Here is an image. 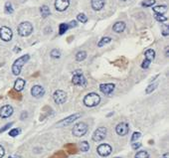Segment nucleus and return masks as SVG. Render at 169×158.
Segmentation results:
<instances>
[{
	"mask_svg": "<svg viewBox=\"0 0 169 158\" xmlns=\"http://www.w3.org/2000/svg\"><path fill=\"white\" fill-rule=\"evenodd\" d=\"M29 59H30V56L26 54V55L21 56L20 58H18L17 60L14 62L13 65H12V73H13V75L19 76V74L21 73L22 67L29 61Z\"/></svg>",
	"mask_w": 169,
	"mask_h": 158,
	"instance_id": "obj_1",
	"label": "nucleus"
},
{
	"mask_svg": "<svg viewBox=\"0 0 169 158\" xmlns=\"http://www.w3.org/2000/svg\"><path fill=\"white\" fill-rule=\"evenodd\" d=\"M17 32L22 37H27L32 34L33 32V25L28 21L20 23L17 27Z\"/></svg>",
	"mask_w": 169,
	"mask_h": 158,
	"instance_id": "obj_2",
	"label": "nucleus"
},
{
	"mask_svg": "<svg viewBox=\"0 0 169 158\" xmlns=\"http://www.w3.org/2000/svg\"><path fill=\"white\" fill-rule=\"evenodd\" d=\"M99 101H101V98H99V95L98 94H96V92H90V94L87 95L84 98V105H87V107H96V105L99 104Z\"/></svg>",
	"mask_w": 169,
	"mask_h": 158,
	"instance_id": "obj_3",
	"label": "nucleus"
},
{
	"mask_svg": "<svg viewBox=\"0 0 169 158\" xmlns=\"http://www.w3.org/2000/svg\"><path fill=\"white\" fill-rule=\"evenodd\" d=\"M87 131V124L84 122H79L73 127V134L77 137H82Z\"/></svg>",
	"mask_w": 169,
	"mask_h": 158,
	"instance_id": "obj_4",
	"label": "nucleus"
},
{
	"mask_svg": "<svg viewBox=\"0 0 169 158\" xmlns=\"http://www.w3.org/2000/svg\"><path fill=\"white\" fill-rule=\"evenodd\" d=\"M144 56H145V60L142 62L141 64V68L142 69H147L149 67V65L151 64V62L154 60L155 58V51L153 49H148L144 52Z\"/></svg>",
	"mask_w": 169,
	"mask_h": 158,
	"instance_id": "obj_5",
	"label": "nucleus"
},
{
	"mask_svg": "<svg viewBox=\"0 0 169 158\" xmlns=\"http://www.w3.org/2000/svg\"><path fill=\"white\" fill-rule=\"evenodd\" d=\"M12 37H13V32L9 27L3 26L0 28V38L4 42H9L11 41Z\"/></svg>",
	"mask_w": 169,
	"mask_h": 158,
	"instance_id": "obj_6",
	"label": "nucleus"
},
{
	"mask_svg": "<svg viewBox=\"0 0 169 158\" xmlns=\"http://www.w3.org/2000/svg\"><path fill=\"white\" fill-rule=\"evenodd\" d=\"M106 136V128L105 127H99L96 128L93 134V141H102L104 140Z\"/></svg>",
	"mask_w": 169,
	"mask_h": 158,
	"instance_id": "obj_7",
	"label": "nucleus"
},
{
	"mask_svg": "<svg viewBox=\"0 0 169 158\" xmlns=\"http://www.w3.org/2000/svg\"><path fill=\"white\" fill-rule=\"evenodd\" d=\"M53 98H54V101L56 104H62L65 103L66 100H67V95H66V92L64 91H62V89H58V91H56L54 92Z\"/></svg>",
	"mask_w": 169,
	"mask_h": 158,
	"instance_id": "obj_8",
	"label": "nucleus"
},
{
	"mask_svg": "<svg viewBox=\"0 0 169 158\" xmlns=\"http://www.w3.org/2000/svg\"><path fill=\"white\" fill-rule=\"evenodd\" d=\"M96 150H98V153H99L101 156L106 157V156H108L109 154L111 153L112 148H111V146L109 144L104 143V144H101V145H99Z\"/></svg>",
	"mask_w": 169,
	"mask_h": 158,
	"instance_id": "obj_9",
	"label": "nucleus"
},
{
	"mask_svg": "<svg viewBox=\"0 0 169 158\" xmlns=\"http://www.w3.org/2000/svg\"><path fill=\"white\" fill-rule=\"evenodd\" d=\"M115 131L118 135L120 136H124L126 135L128 131H129V126H128V123L126 122H120L118 123L117 125V127H115Z\"/></svg>",
	"mask_w": 169,
	"mask_h": 158,
	"instance_id": "obj_10",
	"label": "nucleus"
},
{
	"mask_svg": "<svg viewBox=\"0 0 169 158\" xmlns=\"http://www.w3.org/2000/svg\"><path fill=\"white\" fill-rule=\"evenodd\" d=\"M70 5V0H56L55 1V8L56 10L63 12L67 10V8Z\"/></svg>",
	"mask_w": 169,
	"mask_h": 158,
	"instance_id": "obj_11",
	"label": "nucleus"
},
{
	"mask_svg": "<svg viewBox=\"0 0 169 158\" xmlns=\"http://www.w3.org/2000/svg\"><path fill=\"white\" fill-rule=\"evenodd\" d=\"M13 107L11 105H3V107L0 108V117L2 118H7V117L11 116L12 113H13Z\"/></svg>",
	"mask_w": 169,
	"mask_h": 158,
	"instance_id": "obj_12",
	"label": "nucleus"
},
{
	"mask_svg": "<svg viewBox=\"0 0 169 158\" xmlns=\"http://www.w3.org/2000/svg\"><path fill=\"white\" fill-rule=\"evenodd\" d=\"M72 82L76 86H86L87 85V80L82 75V74H75L72 78Z\"/></svg>",
	"mask_w": 169,
	"mask_h": 158,
	"instance_id": "obj_13",
	"label": "nucleus"
},
{
	"mask_svg": "<svg viewBox=\"0 0 169 158\" xmlns=\"http://www.w3.org/2000/svg\"><path fill=\"white\" fill-rule=\"evenodd\" d=\"M114 88H115L114 83H102L99 86V89L105 95H111L114 92Z\"/></svg>",
	"mask_w": 169,
	"mask_h": 158,
	"instance_id": "obj_14",
	"label": "nucleus"
},
{
	"mask_svg": "<svg viewBox=\"0 0 169 158\" xmlns=\"http://www.w3.org/2000/svg\"><path fill=\"white\" fill-rule=\"evenodd\" d=\"M44 94H45V91H44V89L41 86L36 85L31 89V95H32L34 98H41V97H43Z\"/></svg>",
	"mask_w": 169,
	"mask_h": 158,
	"instance_id": "obj_15",
	"label": "nucleus"
},
{
	"mask_svg": "<svg viewBox=\"0 0 169 158\" xmlns=\"http://www.w3.org/2000/svg\"><path fill=\"white\" fill-rule=\"evenodd\" d=\"M105 0H92L90 1L92 8L95 11H101L105 7Z\"/></svg>",
	"mask_w": 169,
	"mask_h": 158,
	"instance_id": "obj_16",
	"label": "nucleus"
},
{
	"mask_svg": "<svg viewBox=\"0 0 169 158\" xmlns=\"http://www.w3.org/2000/svg\"><path fill=\"white\" fill-rule=\"evenodd\" d=\"M80 116H81V114H80V113L72 114V116H68V117H66V118L62 120V121H61L60 123H61V124H63V125H69V124H71V123H73V122L75 121V120H77Z\"/></svg>",
	"mask_w": 169,
	"mask_h": 158,
	"instance_id": "obj_17",
	"label": "nucleus"
},
{
	"mask_svg": "<svg viewBox=\"0 0 169 158\" xmlns=\"http://www.w3.org/2000/svg\"><path fill=\"white\" fill-rule=\"evenodd\" d=\"M126 27V23L123 22V21H118V22L114 23V25L112 26V30H114L115 33H121L124 31Z\"/></svg>",
	"mask_w": 169,
	"mask_h": 158,
	"instance_id": "obj_18",
	"label": "nucleus"
},
{
	"mask_svg": "<svg viewBox=\"0 0 169 158\" xmlns=\"http://www.w3.org/2000/svg\"><path fill=\"white\" fill-rule=\"evenodd\" d=\"M25 86V80L23 79H17L14 83V89L17 92H22Z\"/></svg>",
	"mask_w": 169,
	"mask_h": 158,
	"instance_id": "obj_19",
	"label": "nucleus"
},
{
	"mask_svg": "<svg viewBox=\"0 0 169 158\" xmlns=\"http://www.w3.org/2000/svg\"><path fill=\"white\" fill-rule=\"evenodd\" d=\"M152 9H153V11L155 12V14L163 15L164 13H166V12H167L168 8H167L166 5H157V6H154Z\"/></svg>",
	"mask_w": 169,
	"mask_h": 158,
	"instance_id": "obj_20",
	"label": "nucleus"
},
{
	"mask_svg": "<svg viewBox=\"0 0 169 158\" xmlns=\"http://www.w3.org/2000/svg\"><path fill=\"white\" fill-rule=\"evenodd\" d=\"M40 12H41V15H42L43 18L48 17L50 15V13H51V12H50V8L47 5H43L42 7L40 8Z\"/></svg>",
	"mask_w": 169,
	"mask_h": 158,
	"instance_id": "obj_21",
	"label": "nucleus"
},
{
	"mask_svg": "<svg viewBox=\"0 0 169 158\" xmlns=\"http://www.w3.org/2000/svg\"><path fill=\"white\" fill-rule=\"evenodd\" d=\"M111 42V37H102V38L99 40V43H98V47H102V46H105L106 44H108V43Z\"/></svg>",
	"mask_w": 169,
	"mask_h": 158,
	"instance_id": "obj_22",
	"label": "nucleus"
},
{
	"mask_svg": "<svg viewBox=\"0 0 169 158\" xmlns=\"http://www.w3.org/2000/svg\"><path fill=\"white\" fill-rule=\"evenodd\" d=\"M69 28L70 27H69L67 23H61L60 26H59V34H60V35H64V34L68 31Z\"/></svg>",
	"mask_w": 169,
	"mask_h": 158,
	"instance_id": "obj_23",
	"label": "nucleus"
},
{
	"mask_svg": "<svg viewBox=\"0 0 169 158\" xmlns=\"http://www.w3.org/2000/svg\"><path fill=\"white\" fill-rule=\"evenodd\" d=\"M86 58H87V52L86 51H80V52L77 53V55H76V60L77 61L82 62Z\"/></svg>",
	"mask_w": 169,
	"mask_h": 158,
	"instance_id": "obj_24",
	"label": "nucleus"
},
{
	"mask_svg": "<svg viewBox=\"0 0 169 158\" xmlns=\"http://www.w3.org/2000/svg\"><path fill=\"white\" fill-rule=\"evenodd\" d=\"M134 158H149V154L147 151H144V150H141V151H138Z\"/></svg>",
	"mask_w": 169,
	"mask_h": 158,
	"instance_id": "obj_25",
	"label": "nucleus"
},
{
	"mask_svg": "<svg viewBox=\"0 0 169 158\" xmlns=\"http://www.w3.org/2000/svg\"><path fill=\"white\" fill-rule=\"evenodd\" d=\"M80 148L83 152H87V151H89V149H90V144L87 143V141H82L80 143Z\"/></svg>",
	"mask_w": 169,
	"mask_h": 158,
	"instance_id": "obj_26",
	"label": "nucleus"
},
{
	"mask_svg": "<svg viewBox=\"0 0 169 158\" xmlns=\"http://www.w3.org/2000/svg\"><path fill=\"white\" fill-rule=\"evenodd\" d=\"M77 20L80 21L81 23H87V15H84V13H80V14H78Z\"/></svg>",
	"mask_w": 169,
	"mask_h": 158,
	"instance_id": "obj_27",
	"label": "nucleus"
},
{
	"mask_svg": "<svg viewBox=\"0 0 169 158\" xmlns=\"http://www.w3.org/2000/svg\"><path fill=\"white\" fill-rule=\"evenodd\" d=\"M155 4V0H144L141 2V5L143 7H151Z\"/></svg>",
	"mask_w": 169,
	"mask_h": 158,
	"instance_id": "obj_28",
	"label": "nucleus"
},
{
	"mask_svg": "<svg viewBox=\"0 0 169 158\" xmlns=\"http://www.w3.org/2000/svg\"><path fill=\"white\" fill-rule=\"evenodd\" d=\"M13 11H14V9L13 7H12V4L10 2H6V4H5V12L7 14H12L13 13Z\"/></svg>",
	"mask_w": 169,
	"mask_h": 158,
	"instance_id": "obj_29",
	"label": "nucleus"
},
{
	"mask_svg": "<svg viewBox=\"0 0 169 158\" xmlns=\"http://www.w3.org/2000/svg\"><path fill=\"white\" fill-rule=\"evenodd\" d=\"M50 55H51V57L53 59H59L61 57V52L57 50V49H54V50H52L51 53H50Z\"/></svg>",
	"mask_w": 169,
	"mask_h": 158,
	"instance_id": "obj_30",
	"label": "nucleus"
},
{
	"mask_svg": "<svg viewBox=\"0 0 169 158\" xmlns=\"http://www.w3.org/2000/svg\"><path fill=\"white\" fill-rule=\"evenodd\" d=\"M157 86H158V83H153L152 85H149L148 88L146 89V92H147V94H150V92H153L156 88H157Z\"/></svg>",
	"mask_w": 169,
	"mask_h": 158,
	"instance_id": "obj_31",
	"label": "nucleus"
},
{
	"mask_svg": "<svg viewBox=\"0 0 169 158\" xmlns=\"http://www.w3.org/2000/svg\"><path fill=\"white\" fill-rule=\"evenodd\" d=\"M154 18L158 22H165V21H167V17H165L163 15H160V14H155Z\"/></svg>",
	"mask_w": 169,
	"mask_h": 158,
	"instance_id": "obj_32",
	"label": "nucleus"
},
{
	"mask_svg": "<svg viewBox=\"0 0 169 158\" xmlns=\"http://www.w3.org/2000/svg\"><path fill=\"white\" fill-rule=\"evenodd\" d=\"M140 136H141V133L140 132H134L133 134H132V136H131V142H132V143H134V142H135L136 140H138V139L140 138Z\"/></svg>",
	"mask_w": 169,
	"mask_h": 158,
	"instance_id": "obj_33",
	"label": "nucleus"
},
{
	"mask_svg": "<svg viewBox=\"0 0 169 158\" xmlns=\"http://www.w3.org/2000/svg\"><path fill=\"white\" fill-rule=\"evenodd\" d=\"M19 133H20V129L19 128H13V129H11V130L9 131V135L12 136V137H15V136L19 135Z\"/></svg>",
	"mask_w": 169,
	"mask_h": 158,
	"instance_id": "obj_34",
	"label": "nucleus"
},
{
	"mask_svg": "<svg viewBox=\"0 0 169 158\" xmlns=\"http://www.w3.org/2000/svg\"><path fill=\"white\" fill-rule=\"evenodd\" d=\"M161 33H162V35H163L164 37L168 36V33H169V27H168V25H163V26H162Z\"/></svg>",
	"mask_w": 169,
	"mask_h": 158,
	"instance_id": "obj_35",
	"label": "nucleus"
},
{
	"mask_svg": "<svg viewBox=\"0 0 169 158\" xmlns=\"http://www.w3.org/2000/svg\"><path fill=\"white\" fill-rule=\"evenodd\" d=\"M12 124H13V123H12V122H10V123H7V124L3 126L2 128H0V133L3 132V131H5V130H7V129H8L9 127H11Z\"/></svg>",
	"mask_w": 169,
	"mask_h": 158,
	"instance_id": "obj_36",
	"label": "nucleus"
},
{
	"mask_svg": "<svg viewBox=\"0 0 169 158\" xmlns=\"http://www.w3.org/2000/svg\"><path fill=\"white\" fill-rule=\"evenodd\" d=\"M141 146V143L140 142H136V143H132V148L133 149H138V148Z\"/></svg>",
	"mask_w": 169,
	"mask_h": 158,
	"instance_id": "obj_37",
	"label": "nucleus"
},
{
	"mask_svg": "<svg viewBox=\"0 0 169 158\" xmlns=\"http://www.w3.org/2000/svg\"><path fill=\"white\" fill-rule=\"evenodd\" d=\"M4 154H5L4 148H3L2 145H0V158H2L3 156H4Z\"/></svg>",
	"mask_w": 169,
	"mask_h": 158,
	"instance_id": "obj_38",
	"label": "nucleus"
},
{
	"mask_svg": "<svg viewBox=\"0 0 169 158\" xmlns=\"http://www.w3.org/2000/svg\"><path fill=\"white\" fill-rule=\"evenodd\" d=\"M68 25H69V27H77V22H76V21H71V22H70V24H68Z\"/></svg>",
	"mask_w": 169,
	"mask_h": 158,
	"instance_id": "obj_39",
	"label": "nucleus"
},
{
	"mask_svg": "<svg viewBox=\"0 0 169 158\" xmlns=\"http://www.w3.org/2000/svg\"><path fill=\"white\" fill-rule=\"evenodd\" d=\"M165 56L168 57V48H166V50H165Z\"/></svg>",
	"mask_w": 169,
	"mask_h": 158,
	"instance_id": "obj_40",
	"label": "nucleus"
},
{
	"mask_svg": "<svg viewBox=\"0 0 169 158\" xmlns=\"http://www.w3.org/2000/svg\"><path fill=\"white\" fill-rule=\"evenodd\" d=\"M164 158H168V154H167V153L164 154Z\"/></svg>",
	"mask_w": 169,
	"mask_h": 158,
	"instance_id": "obj_41",
	"label": "nucleus"
},
{
	"mask_svg": "<svg viewBox=\"0 0 169 158\" xmlns=\"http://www.w3.org/2000/svg\"><path fill=\"white\" fill-rule=\"evenodd\" d=\"M120 1H127V0H120Z\"/></svg>",
	"mask_w": 169,
	"mask_h": 158,
	"instance_id": "obj_42",
	"label": "nucleus"
},
{
	"mask_svg": "<svg viewBox=\"0 0 169 158\" xmlns=\"http://www.w3.org/2000/svg\"><path fill=\"white\" fill-rule=\"evenodd\" d=\"M9 158H13V157H9Z\"/></svg>",
	"mask_w": 169,
	"mask_h": 158,
	"instance_id": "obj_43",
	"label": "nucleus"
},
{
	"mask_svg": "<svg viewBox=\"0 0 169 158\" xmlns=\"http://www.w3.org/2000/svg\"><path fill=\"white\" fill-rule=\"evenodd\" d=\"M115 158H118V157H115Z\"/></svg>",
	"mask_w": 169,
	"mask_h": 158,
	"instance_id": "obj_44",
	"label": "nucleus"
}]
</instances>
